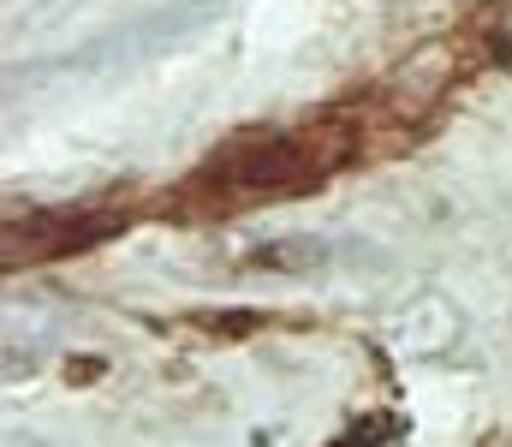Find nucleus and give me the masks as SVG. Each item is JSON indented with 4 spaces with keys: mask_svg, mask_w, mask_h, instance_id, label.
<instances>
[{
    "mask_svg": "<svg viewBox=\"0 0 512 447\" xmlns=\"http://www.w3.org/2000/svg\"><path fill=\"white\" fill-rule=\"evenodd\" d=\"M346 138H334L328 126L322 132H262V138H245V144H233L221 155V167H209V173H221L215 185H233V191H280L286 179L292 185H316L328 167H340L346 161Z\"/></svg>",
    "mask_w": 512,
    "mask_h": 447,
    "instance_id": "nucleus-1",
    "label": "nucleus"
},
{
    "mask_svg": "<svg viewBox=\"0 0 512 447\" xmlns=\"http://www.w3.org/2000/svg\"><path fill=\"white\" fill-rule=\"evenodd\" d=\"M322 257H328L322 239H286V245H262V251H256L262 269H298V275H310Z\"/></svg>",
    "mask_w": 512,
    "mask_h": 447,
    "instance_id": "nucleus-2",
    "label": "nucleus"
},
{
    "mask_svg": "<svg viewBox=\"0 0 512 447\" xmlns=\"http://www.w3.org/2000/svg\"><path fill=\"white\" fill-rule=\"evenodd\" d=\"M387 436H393V424H364V430L346 436V447H376V442H387Z\"/></svg>",
    "mask_w": 512,
    "mask_h": 447,
    "instance_id": "nucleus-3",
    "label": "nucleus"
}]
</instances>
